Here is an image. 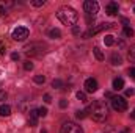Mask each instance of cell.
<instances>
[{
    "label": "cell",
    "mask_w": 135,
    "mask_h": 133,
    "mask_svg": "<svg viewBox=\"0 0 135 133\" xmlns=\"http://www.w3.org/2000/svg\"><path fill=\"white\" fill-rule=\"evenodd\" d=\"M134 89H132V88H129V89H126V96H127V97H132V96H134Z\"/></svg>",
    "instance_id": "83f0119b"
},
{
    "label": "cell",
    "mask_w": 135,
    "mask_h": 133,
    "mask_svg": "<svg viewBox=\"0 0 135 133\" xmlns=\"http://www.w3.org/2000/svg\"><path fill=\"white\" fill-rule=\"evenodd\" d=\"M44 102H46V103H50V102H52L50 94H44Z\"/></svg>",
    "instance_id": "f1b7e54d"
},
{
    "label": "cell",
    "mask_w": 135,
    "mask_h": 133,
    "mask_svg": "<svg viewBox=\"0 0 135 133\" xmlns=\"http://www.w3.org/2000/svg\"><path fill=\"white\" fill-rule=\"evenodd\" d=\"M41 133H47V130H41Z\"/></svg>",
    "instance_id": "8d00e7d4"
},
{
    "label": "cell",
    "mask_w": 135,
    "mask_h": 133,
    "mask_svg": "<svg viewBox=\"0 0 135 133\" xmlns=\"http://www.w3.org/2000/svg\"><path fill=\"white\" fill-rule=\"evenodd\" d=\"M52 88H55V89H61V88H63V81H61L60 78H55V80L52 81Z\"/></svg>",
    "instance_id": "ffe728a7"
},
{
    "label": "cell",
    "mask_w": 135,
    "mask_h": 133,
    "mask_svg": "<svg viewBox=\"0 0 135 133\" xmlns=\"http://www.w3.org/2000/svg\"><path fill=\"white\" fill-rule=\"evenodd\" d=\"M42 47V44H30V45H27L25 49H24V52H25V55H28V57H39L41 55V52H38L36 49H41Z\"/></svg>",
    "instance_id": "ba28073f"
},
{
    "label": "cell",
    "mask_w": 135,
    "mask_h": 133,
    "mask_svg": "<svg viewBox=\"0 0 135 133\" xmlns=\"http://www.w3.org/2000/svg\"><path fill=\"white\" fill-rule=\"evenodd\" d=\"M72 33H74V34H80V28H79L77 25H74V28H72Z\"/></svg>",
    "instance_id": "4dcf8cb0"
},
{
    "label": "cell",
    "mask_w": 135,
    "mask_h": 133,
    "mask_svg": "<svg viewBox=\"0 0 135 133\" xmlns=\"http://www.w3.org/2000/svg\"><path fill=\"white\" fill-rule=\"evenodd\" d=\"M113 24H99V25H96L94 28H90L86 33L83 34V38L85 39H88V38H91V36H96L98 33H101V32H104V30H107V28H110Z\"/></svg>",
    "instance_id": "52a82bcc"
},
{
    "label": "cell",
    "mask_w": 135,
    "mask_h": 133,
    "mask_svg": "<svg viewBox=\"0 0 135 133\" xmlns=\"http://www.w3.org/2000/svg\"><path fill=\"white\" fill-rule=\"evenodd\" d=\"M127 58H129L131 63H135V44L131 45V49H129V52H127Z\"/></svg>",
    "instance_id": "9a60e30c"
},
{
    "label": "cell",
    "mask_w": 135,
    "mask_h": 133,
    "mask_svg": "<svg viewBox=\"0 0 135 133\" xmlns=\"http://www.w3.org/2000/svg\"><path fill=\"white\" fill-rule=\"evenodd\" d=\"M134 13H135V8H134Z\"/></svg>",
    "instance_id": "74e56055"
},
{
    "label": "cell",
    "mask_w": 135,
    "mask_h": 133,
    "mask_svg": "<svg viewBox=\"0 0 135 133\" xmlns=\"http://www.w3.org/2000/svg\"><path fill=\"white\" fill-rule=\"evenodd\" d=\"M5 14H6V9H5V8H2V6H0V16H5Z\"/></svg>",
    "instance_id": "e575fe53"
},
{
    "label": "cell",
    "mask_w": 135,
    "mask_h": 133,
    "mask_svg": "<svg viewBox=\"0 0 135 133\" xmlns=\"http://www.w3.org/2000/svg\"><path fill=\"white\" fill-rule=\"evenodd\" d=\"M9 114H11V106H9V105H5V103L0 105V116H5V117H6V116H9Z\"/></svg>",
    "instance_id": "5bb4252c"
},
{
    "label": "cell",
    "mask_w": 135,
    "mask_h": 133,
    "mask_svg": "<svg viewBox=\"0 0 135 133\" xmlns=\"http://www.w3.org/2000/svg\"><path fill=\"white\" fill-rule=\"evenodd\" d=\"M131 116H132V117H134V119H135V110H134V113H132V114H131Z\"/></svg>",
    "instance_id": "d590c367"
},
{
    "label": "cell",
    "mask_w": 135,
    "mask_h": 133,
    "mask_svg": "<svg viewBox=\"0 0 135 133\" xmlns=\"http://www.w3.org/2000/svg\"><path fill=\"white\" fill-rule=\"evenodd\" d=\"M0 55H5V44L0 42Z\"/></svg>",
    "instance_id": "d6a6232c"
},
{
    "label": "cell",
    "mask_w": 135,
    "mask_h": 133,
    "mask_svg": "<svg viewBox=\"0 0 135 133\" xmlns=\"http://www.w3.org/2000/svg\"><path fill=\"white\" fill-rule=\"evenodd\" d=\"M90 111H91V116L96 122H104L107 117H108V106L105 105V102L98 100L94 102L91 106H90Z\"/></svg>",
    "instance_id": "7a4b0ae2"
},
{
    "label": "cell",
    "mask_w": 135,
    "mask_h": 133,
    "mask_svg": "<svg viewBox=\"0 0 135 133\" xmlns=\"http://www.w3.org/2000/svg\"><path fill=\"white\" fill-rule=\"evenodd\" d=\"M104 42H105V45H108V47H110V45H113V44H115V38H113L112 34H107V36L104 38Z\"/></svg>",
    "instance_id": "ac0fdd59"
},
{
    "label": "cell",
    "mask_w": 135,
    "mask_h": 133,
    "mask_svg": "<svg viewBox=\"0 0 135 133\" xmlns=\"http://www.w3.org/2000/svg\"><path fill=\"white\" fill-rule=\"evenodd\" d=\"M35 83H38V85H42L44 81H46V77L44 75H35Z\"/></svg>",
    "instance_id": "44dd1931"
},
{
    "label": "cell",
    "mask_w": 135,
    "mask_h": 133,
    "mask_svg": "<svg viewBox=\"0 0 135 133\" xmlns=\"http://www.w3.org/2000/svg\"><path fill=\"white\" fill-rule=\"evenodd\" d=\"M124 34L129 36V38H132V36H134V30H132L131 27H124Z\"/></svg>",
    "instance_id": "cb8c5ba5"
},
{
    "label": "cell",
    "mask_w": 135,
    "mask_h": 133,
    "mask_svg": "<svg viewBox=\"0 0 135 133\" xmlns=\"http://www.w3.org/2000/svg\"><path fill=\"white\" fill-rule=\"evenodd\" d=\"M66 106H68V100L61 99L60 100V108H66Z\"/></svg>",
    "instance_id": "f546056e"
},
{
    "label": "cell",
    "mask_w": 135,
    "mask_h": 133,
    "mask_svg": "<svg viewBox=\"0 0 135 133\" xmlns=\"http://www.w3.org/2000/svg\"><path fill=\"white\" fill-rule=\"evenodd\" d=\"M112 106L115 111L121 113V111H126L127 110V102L124 97H119V96H113L112 97Z\"/></svg>",
    "instance_id": "277c9868"
},
{
    "label": "cell",
    "mask_w": 135,
    "mask_h": 133,
    "mask_svg": "<svg viewBox=\"0 0 135 133\" xmlns=\"http://www.w3.org/2000/svg\"><path fill=\"white\" fill-rule=\"evenodd\" d=\"M38 114H39L41 117H44V116H47V108H44V106H41V108H38Z\"/></svg>",
    "instance_id": "603a6c76"
},
{
    "label": "cell",
    "mask_w": 135,
    "mask_h": 133,
    "mask_svg": "<svg viewBox=\"0 0 135 133\" xmlns=\"http://www.w3.org/2000/svg\"><path fill=\"white\" fill-rule=\"evenodd\" d=\"M83 9H85L88 19H91V17L94 19L96 14L99 13V3H98L96 0H86V2L83 3Z\"/></svg>",
    "instance_id": "3957f363"
},
{
    "label": "cell",
    "mask_w": 135,
    "mask_h": 133,
    "mask_svg": "<svg viewBox=\"0 0 135 133\" xmlns=\"http://www.w3.org/2000/svg\"><path fill=\"white\" fill-rule=\"evenodd\" d=\"M98 81L94 80V78H86V81H85V91L86 93H96L98 91Z\"/></svg>",
    "instance_id": "30bf717a"
},
{
    "label": "cell",
    "mask_w": 135,
    "mask_h": 133,
    "mask_svg": "<svg viewBox=\"0 0 135 133\" xmlns=\"http://www.w3.org/2000/svg\"><path fill=\"white\" fill-rule=\"evenodd\" d=\"M118 11H119V6H118L116 2H108V3H107V6H105V13H107L108 16H116Z\"/></svg>",
    "instance_id": "9c48e42d"
},
{
    "label": "cell",
    "mask_w": 135,
    "mask_h": 133,
    "mask_svg": "<svg viewBox=\"0 0 135 133\" xmlns=\"http://www.w3.org/2000/svg\"><path fill=\"white\" fill-rule=\"evenodd\" d=\"M110 61H112V64H113V66H121V64H123V58H121V55H119V53H112Z\"/></svg>",
    "instance_id": "7c38bea8"
},
{
    "label": "cell",
    "mask_w": 135,
    "mask_h": 133,
    "mask_svg": "<svg viewBox=\"0 0 135 133\" xmlns=\"http://www.w3.org/2000/svg\"><path fill=\"white\" fill-rule=\"evenodd\" d=\"M6 97H8V94L3 89H0V100H6Z\"/></svg>",
    "instance_id": "4316f807"
},
{
    "label": "cell",
    "mask_w": 135,
    "mask_h": 133,
    "mask_svg": "<svg viewBox=\"0 0 135 133\" xmlns=\"http://www.w3.org/2000/svg\"><path fill=\"white\" fill-rule=\"evenodd\" d=\"M28 34H30V32H28V28L27 27H17L14 32H13V39L14 41H25L27 38H28Z\"/></svg>",
    "instance_id": "8992f818"
},
{
    "label": "cell",
    "mask_w": 135,
    "mask_h": 133,
    "mask_svg": "<svg viewBox=\"0 0 135 133\" xmlns=\"http://www.w3.org/2000/svg\"><path fill=\"white\" fill-rule=\"evenodd\" d=\"M124 88V80L123 78H115L113 80V89L115 91H121Z\"/></svg>",
    "instance_id": "4fadbf2b"
},
{
    "label": "cell",
    "mask_w": 135,
    "mask_h": 133,
    "mask_svg": "<svg viewBox=\"0 0 135 133\" xmlns=\"http://www.w3.org/2000/svg\"><path fill=\"white\" fill-rule=\"evenodd\" d=\"M129 75H131L132 78H135V67H131V69H129Z\"/></svg>",
    "instance_id": "836d02e7"
},
{
    "label": "cell",
    "mask_w": 135,
    "mask_h": 133,
    "mask_svg": "<svg viewBox=\"0 0 135 133\" xmlns=\"http://www.w3.org/2000/svg\"><path fill=\"white\" fill-rule=\"evenodd\" d=\"M75 96H77V99L80 100V102H86V94H85L83 91H77Z\"/></svg>",
    "instance_id": "7402d4cb"
},
{
    "label": "cell",
    "mask_w": 135,
    "mask_h": 133,
    "mask_svg": "<svg viewBox=\"0 0 135 133\" xmlns=\"http://www.w3.org/2000/svg\"><path fill=\"white\" fill-rule=\"evenodd\" d=\"M11 60L13 61H17L19 60V53H11Z\"/></svg>",
    "instance_id": "1f68e13d"
},
{
    "label": "cell",
    "mask_w": 135,
    "mask_h": 133,
    "mask_svg": "<svg viewBox=\"0 0 135 133\" xmlns=\"http://www.w3.org/2000/svg\"><path fill=\"white\" fill-rule=\"evenodd\" d=\"M32 5L33 6H42L44 5V0H32Z\"/></svg>",
    "instance_id": "484cf974"
},
{
    "label": "cell",
    "mask_w": 135,
    "mask_h": 133,
    "mask_svg": "<svg viewBox=\"0 0 135 133\" xmlns=\"http://www.w3.org/2000/svg\"><path fill=\"white\" fill-rule=\"evenodd\" d=\"M90 111V108H86V110H79L77 113H75V117L77 119H83V117H86V113Z\"/></svg>",
    "instance_id": "d6986e66"
},
{
    "label": "cell",
    "mask_w": 135,
    "mask_h": 133,
    "mask_svg": "<svg viewBox=\"0 0 135 133\" xmlns=\"http://www.w3.org/2000/svg\"><path fill=\"white\" fill-rule=\"evenodd\" d=\"M93 52H94V57H96L99 61H104V60H105V57H104V53H102V50L99 49V47H94Z\"/></svg>",
    "instance_id": "e0dca14e"
},
{
    "label": "cell",
    "mask_w": 135,
    "mask_h": 133,
    "mask_svg": "<svg viewBox=\"0 0 135 133\" xmlns=\"http://www.w3.org/2000/svg\"><path fill=\"white\" fill-rule=\"evenodd\" d=\"M49 36L54 38V39H60V38H61V32H60L58 28H52V30L49 32Z\"/></svg>",
    "instance_id": "2e32d148"
},
{
    "label": "cell",
    "mask_w": 135,
    "mask_h": 133,
    "mask_svg": "<svg viewBox=\"0 0 135 133\" xmlns=\"http://www.w3.org/2000/svg\"><path fill=\"white\" fill-rule=\"evenodd\" d=\"M24 69H25V70H32V69H33V63L27 60V61L24 63Z\"/></svg>",
    "instance_id": "d4e9b609"
},
{
    "label": "cell",
    "mask_w": 135,
    "mask_h": 133,
    "mask_svg": "<svg viewBox=\"0 0 135 133\" xmlns=\"http://www.w3.org/2000/svg\"><path fill=\"white\" fill-rule=\"evenodd\" d=\"M57 17L60 19L61 24L65 25H75L77 19H79V14L74 8L71 6H61L58 11H57Z\"/></svg>",
    "instance_id": "6da1fadb"
},
{
    "label": "cell",
    "mask_w": 135,
    "mask_h": 133,
    "mask_svg": "<svg viewBox=\"0 0 135 133\" xmlns=\"http://www.w3.org/2000/svg\"><path fill=\"white\" fill-rule=\"evenodd\" d=\"M60 133H83V130H82V127H80V125H77L75 122L68 121V122H65V124L61 125Z\"/></svg>",
    "instance_id": "5b68a950"
},
{
    "label": "cell",
    "mask_w": 135,
    "mask_h": 133,
    "mask_svg": "<svg viewBox=\"0 0 135 133\" xmlns=\"http://www.w3.org/2000/svg\"><path fill=\"white\" fill-rule=\"evenodd\" d=\"M38 117H39L38 110H32V111H30V117H28V124H30L32 127L38 125Z\"/></svg>",
    "instance_id": "8fae6325"
}]
</instances>
